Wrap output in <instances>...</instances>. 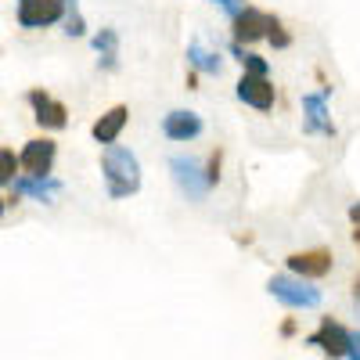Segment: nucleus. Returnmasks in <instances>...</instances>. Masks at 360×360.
Returning <instances> with one entry per match:
<instances>
[{"mask_svg": "<svg viewBox=\"0 0 360 360\" xmlns=\"http://www.w3.org/2000/svg\"><path fill=\"white\" fill-rule=\"evenodd\" d=\"M101 176H105L108 198H130V195L141 191V162L123 144H105V152H101Z\"/></svg>", "mask_w": 360, "mask_h": 360, "instance_id": "nucleus-1", "label": "nucleus"}, {"mask_svg": "<svg viewBox=\"0 0 360 360\" xmlns=\"http://www.w3.org/2000/svg\"><path fill=\"white\" fill-rule=\"evenodd\" d=\"M266 292L278 299V303H285L288 310H317L321 307V288L310 285V278H299V274H274L266 281Z\"/></svg>", "mask_w": 360, "mask_h": 360, "instance_id": "nucleus-2", "label": "nucleus"}, {"mask_svg": "<svg viewBox=\"0 0 360 360\" xmlns=\"http://www.w3.org/2000/svg\"><path fill=\"white\" fill-rule=\"evenodd\" d=\"M307 346H317L328 356H349V360H356L360 356V332H353V328H346V324H339L332 317H321L317 332L307 335Z\"/></svg>", "mask_w": 360, "mask_h": 360, "instance_id": "nucleus-3", "label": "nucleus"}, {"mask_svg": "<svg viewBox=\"0 0 360 360\" xmlns=\"http://www.w3.org/2000/svg\"><path fill=\"white\" fill-rule=\"evenodd\" d=\"M328 94L332 86H321L317 94H303V130L307 134H324V137H335V123H332V112H328Z\"/></svg>", "mask_w": 360, "mask_h": 360, "instance_id": "nucleus-4", "label": "nucleus"}, {"mask_svg": "<svg viewBox=\"0 0 360 360\" xmlns=\"http://www.w3.org/2000/svg\"><path fill=\"white\" fill-rule=\"evenodd\" d=\"M25 101L33 105V119H37L44 130H65V127H69V108L58 101V98H51L47 90L33 86V90L25 94Z\"/></svg>", "mask_w": 360, "mask_h": 360, "instance_id": "nucleus-5", "label": "nucleus"}, {"mask_svg": "<svg viewBox=\"0 0 360 360\" xmlns=\"http://www.w3.org/2000/svg\"><path fill=\"white\" fill-rule=\"evenodd\" d=\"M234 94H238V101H242V105H249L256 112H270V108H274V101H278L274 83H270L266 76H252V72H245L242 79H238Z\"/></svg>", "mask_w": 360, "mask_h": 360, "instance_id": "nucleus-6", "label": "nucleus"}, {"mask_svg": "<svg viewBox=\"0 0 360 360\" xmlns=\"http://www.w3.org/2000/svg\"><path fill=\"white\" fill-rule=\"evenodd\" d=\"M65 4L62 0H18V25L22 29H47L62 22Z\"/></svg>", "mask_w": 360, "mask_h": 360, "instance_id": "nucleus-7", "label": "nucleus"}, {"mask_svg": "<svg viewBox=\"0 0 360 360\" xmlns=\"http://www.w3.org/2000/svg\"><path fill=\"white\" fill-rule=\"evenodd\" d=\"M54 159H58V144L51 137H33V141H25V148L18 152V162L25 173H33V176H47L54 169Z\"/></svg>", "mask_w": 360, "mask_h": 360, "instance_id": "nucleus-8", "label": "nucleus"}, {"mask_svg": "<svg viewBox=\"0 0 360 360\" xmlns=\"http://www.w3.org/2000/svg\"><path fill=\"white\" fill-rule=\"evenodd\" d=\"M285 263H288V270H292V274L317 281V278H328V274H332L335 256L328 252V249H303V252H292Z\"/></svg>", "mask_w": 360, "mask_h": 360, "instance_id": "nucleus-9", "label": "nucleus"}, {"mask_svg": "<svg viewBox=\"0 0 360 360\" xmlns=\"http://www.w3.org/2000/svg\"><path fill=\"white\" fill-rule=\"evenodd\" d=\"M202 130H205L202 115H198V112H191V108H173V112H166V115H162V134H166L169 141H176V144L195 141Z\"/></svg>", "mask_w": 360, "mask_h": 360, "instance_id": "nucleus-10", "label": "nucleus"}, {"mask_svg": "<svg viewBox=\"0 0 360 360\" xmlns=\"http://www.w3.org/2000/svg\"><path fill=\"white\" fill-rule=\"evenodd\" d=\"M22 195H33L37 202H54L58 195H62V180H54L51 173L47 176H33V173H25V176H15L11 180V205L22 198Z\"/></svg>", "mask_w": 360, "mask_h": 360, "instance_id": "nucleus-11", "label": "nucleus"}, {"mask_svg": "<svg viewBox=\"0 0 360 360\" xmlns=\"http://www.w3.org/2000/svg\"><path fill=\"white\" fill-rule=\"evenodd\" d=\"M270 18H274V15H266V11H259V8H245L242 15L231 18L234 40H238V44H256V40H263L266 29H270Z\"/></svg>", "mask_w": 360, "mask_h": 360, "instance_id": "nucleus-12", "label": "nucleus"}, {"mask_svg": "<svg viewBox=\"0 0 360 360\" xmlns=\"http://www.w3.org/2000/svg\"><path fill=\"white\" fill-rule=\"evenodd\" d=\"M127 123H130V108L127 105H115V108H108L94 127H90V137H94L98 144H115L119 141V134L127 130Z\"/></svg>", "mask_w": 360, "mask_h": 360, "instance_id": "nucleus-13", "label": "nucleus"}, {"mask_svg": "<svg viewBox=\"0 0 360 360\" xmlns=\"http://www.w3.org/2000/svg\"><path fill=\"white\" fill-rule=\"evenodd\" d=\"M169 169H173V176H176V184L184 188L191 198H202V195L209 191V184H205V173L198 169V162H195V159L176 155V159H169Z\"/></svg>", "mask_w": 360, "mask_h": 360, "instance_id": "nucleus-14", "label": "nucleus"}, {"mask_svg": "<svg viewBox=\"0 0 360 360\" xmlns=\"http://www.w3.org/2000/svg\"><path fill=\"white\" fill-rule=\"evenodd\" d=\"M94 51H98V65L105 72L119 69V33L115 29H101V33L94 37Z\"/></svg>", "mask_w": 360, "mask_h": 360, "instance_id": "nucleus-15", "label": "nucleus"}, {"mask_svg": "<svg viewBox=\"0 0 360 360\" xmlns=\"http://www.w3.org/2000/svg\"><path fill=\"white\" fill-rule=\"evenodd\" d=\"M188 65H191L195 72H209V76H220V69H224L220 54L205 51L198 40H195V44H188Z\"/></svg>", "mask_w": 360, "mask_h": 360, "instance_id": "nucleus-16", "label": "nucleus"}, {"mask_svg": "<svg viewBox=\"0 0 360 360\" xmlns=\"http://www.w3.org/2000/svg\"><path fill=\"white\" fill-rule=\"evenodd\" d=\"M231 51H234V58H238V62H242V69L245 72H252V76H266L270 72V65H266V58H259V54H252V51H245L242 44H231Z\"/></svg>", "mask_w": 360, "mask_h": 360, "instance_id": "nucleus-17", "label": "nucleus"}, {"mask_svg": "<svg viewBox=\"0 0 360 360\" xmlns=\"http://www.w3.org/2000/svg\"><path fill=\"white\" fill-rule=\"evenodd\" d=\"M62 4H65V15H62L65 33H69V37H83V33H86V22H83V15H79V4H76V0H62Z\"/></svg>", "mask_w": 360, "mask_h": 360, "instance_id": "nucleus-18", "label": "nucleus"}, {"mask_svg": "<svg viewBox=\"0 0 360 360\" xmlns=\"http://www.w3.org/2000/svg\"><path fill=\"white\" fill-rule=\"evenodd\" d=\"M18 169H22L18 155L11 152V148H0V188H4V184H11V180L18 176Z\"/></svg>", "mask_w": 360, "mask_h": 360, "instance_id": "nucleus-19", "label": "nucleus"}, {"mask_svg": "<svg viewBox=\"0 0 360 360\" xmlns=\"http://www.w3.org/2000/svg\"><path fill=\"white\" fill-rule=\"evenodd\" d=\"M266 40H270V44H274L278 51H285V47L292 44V37L285 33V25H281V18H278V15H274V18H270V29H266Z\"/></svg>", "mask_w": 360, "mask_h": 360, "instance_id": "nucleus-20", "label": "nucleus"}, {"mask_svg": "<svg viewBox=\"0 0 360 360\" xmlns=\"http://www.w3.org/2000/svg\"><path fill=\"white\" fill-rule=\"evenodd\" d=\"M220 162H224V152L217 148V152L209 155V166H205V184H209V188H217V184H220Z\"/></svg>", "mask_w": 360, "mask_h": 360, "instance_id": "nucleus-21", "label": "nucleus"}, {"mask_svg": "<svg viewBox=\"0 0 360 360\" xmlns=\"http://www.w3.org/2000/svg\"><path fill=\"white\" fill-rule=\"evenodd\" d=\"M213 4H217V8H224V11L231 15V18H234V15H242V11L249 8L245 0H213Z\"/></svg>", "mask_w": 360, "mask_h": 360, "instance_id": "nucleus-22", "label": "nucleus"}, {"mask_svg": "<svg viewBox=\"0 0 360 360\" xmlns=\"http://www.w3.org/2000/svg\"><path fill=\"white\" fill-rule=\"evenodd\" d=\"M349 220H353V245L360 249V202L349 205Z\"/></svg>", "mask_w": 360, "mask_h": 360, "instance_id": "nucleus-23", "label": "nucleus"}, {"mask_svg": "<svg viewBox=\"0 0 360 360\" xmlns=\"http://www.w3.org/2000/svg\"><path fill=\"white\" fill-rule=\"evenodd\" d=\"M295 332H299V324H295V321H285V324H281V335H285V339H292Z\"/></svg>", "mask_w": 360, "mask_h": 360, "instance_id": "nucleus-24", "label": "nucleus"}, {"mask_svg": "<svg viewBox=\"0 0 360 360\" xmlns=\"http://www.w3.org/2000/svg\"><path fill=\"white\" fill-rule=\"evenodd\" d=\"M184 83H188V90H198V72H195V69H191V72H188V79H184Z\"/></svg>", "mask_w": 360, "mask_h": 360, "instance_id": "nucleus-25", "label": "nucleus"}, {"mask_svg": "<svg viewBox=\"0 0 360 360\" xmlns=\"http://www.w3.org/2000/svg\"><path fill=\"white\" fill-rule=\"evenodd\" d=\"M4 205H8V198H4V195H0V217H4Z\"/></svg>", "mask_w": 360, "mask_h": 360, "instance_id": "nucleus-26", "label": "nucleus"}]
</instances>
